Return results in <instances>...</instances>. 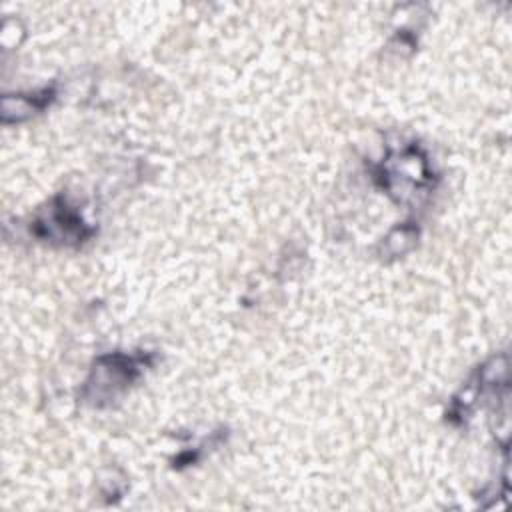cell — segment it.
I'll list each match as a JSON object with an SVG mask.
<instances>
[{"label":"cell","instance_id":"1","mask_svg":"<svg viewBox=\"0 0 512 512\" xmlns=\"http://www.w3.org/2000/svg\"><path fill=\"white\" fill-rule=\"evenodd\" d=\"M150 362L152 354L114 352L100 356L94 362L88 380L84 382L82 398L94 406L110 404L138 380Z\"/></svg>","mask_w":512,"mask_h":512},{"label":"cell","instance_id":"2","mask_svg":"<svg viewBox=\"0 0 512 512\" xmlns=\"http://www.w3.org/2000/svg\"><path fill=\"white\" fill-rule=\"evenodd\" d=\"M432 176L428 160L416 144L388 154L376 170L382 188L402 204L426 194L432 186Z\"/></svg>","mask_w":512,"mask_h":512},{"label":"cell","instance_id":"3","mask_svg":"<svg viewBox=\"0 0 512 512\" xmlns=\"http://www.w3.org/2000/svg\"><path fill=\"white\" fill-rule=\"evenodd\" d=\"M30 230L36 238L58 246H78L86 242L94 232L84 222L80 212L72 208L62 196H54L34 216Z\"/></svg>","mask_w":512,"mask_h":512},{"label":"cell","instance_id":"4","mask_svg":"<svg viewBox=\"0 0 512 512\" xmlns=\"http://www.w3.org/2000/svg\"><path fill=\"white\" fill-rule=\"evenodd\" d=\"M414 240H416V228L398 226L386 236L384 244L392 256H398V254H404L406 250H410L414 246Z\"/></svg>","mask_w":512,"mask_h":512}]
</instances>
